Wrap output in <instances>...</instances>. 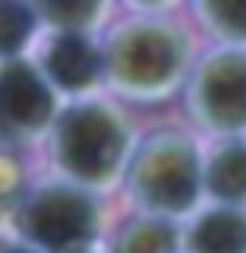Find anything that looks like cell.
Instances as JSON below:
<instances>
[{
	"label": "cell",
	"instance_id": "5bb4252c",
	"mask_svg": "<svg viewBox=\"0 0 246 253\" xmlns=\"http://www.w3.org/2000/svg\"><path fill=\"white\" fill-rule=\"evenodd\" d=\"M0 253H37V250H29V246H0Z\"/></svg>",
	"mask_w": 246,
	"mask_h": 253
},
{
	"label": "cell",
	"instance_id": "7a4b0ae2",
	"mask_svg": "<svg viewBox=\"0 0 246 253\" xmlns=\"http://www.w3.org/2000/svg\"><path fill=\"white\" fill-rule=\"evenodd\" d=\"M51 152L69 185L109 188L127 174L134 137L109 101H80L58 112L51 126Z\"/></svg>",
	"mask_w": 246,
	"mask_h": 253
},
{
	"label": "cell",
	"instance_id": "9a60e30c",
	"mask_svg": "<svg viewBox=\"0 0 246 253\" xmlns=\"http://www.w3.org/2000/svg\"><path fill=\"white\" fill-rule=\"evenodd\" d=\"M80 253H95V250H80Z\"/></svg>",
	"mask_w": 246,
	"mask_h": 253
},
{
	"label": "cell",
	"instance_id": "9c48e42d",
	"mask_svg": "<svg viewBox=\"0 0 246 253\" xmlns=\"http://www.w3.org/2000/svg\"><path fill=\"white\" fill-rule=\"evenodd\" d=\"M203 195L217 206H246V141H225L203 159Z\"/></svg>",
	"mask_w": 246,
	"mask_h": 253
},
{
	"label": "cell",
	"instance_id": "52a82bcc",
	"mask_svg": "<svg viewBox=\"0 0 246 253\" xmlns=\"http://www.w3.org/2000/svg\"><path fill=\"white\" fill-rule=\"evenodd\" d=\"M40 73L58 94H87L105 76V54L84 33H58L44 47Z\"/></svg>",
	"mask_w": 246,
	"mask_h": 253
},
{
	"label": "cell",
	"instance_id": "8fae6325",
	"mask_svg": "<svg viewBox=\"0 0 246 253\" xmlns=\"http://www.w3.org/2000/svg\"><path fill=\"white\" fill-rule=\"evenodd\" d=\"M105 4H98V0H51V4H40L37 15L48 22V26H54L58 33H87L101 22L105 15Z\"/></svg>",
	"mask_w": 246,
	"mask_h": 253
},
{
	"label": "cell",
	"instance_id": "3957f363",
	"mask_svg": "<svg viewBox=\"0 0 246 253\" xmlns=\"http://www.w3.org/2000/svg\"><path fill=\"white\" fill-rule=\"evenodd\" d=\"M127 195L152 217L192 213L203 195V152L185 130H152L134 145L123 174Z\"/></svg>",
	"mask_w": 246,
	"mask_h": 253
},
{
	"label": "cell",
	"instance_id": "ba28073f",
	"mask_svg": "<svg viewBox=\"0 0 246 253\" xmlns=\"http://www.w3.org/2000/svg\"><path fill=\"white\" fill-rule=\"evenodd\" d=\"M181 253H246V210L210 206L181 232Z\"/></svg>",
	"mask_w": 246,
	"mask_h": 253
},
{
	"label": "cell",
	"instance_id": "30bf717a",
	"mask_svg": "<svg viewBox=\"0 0 246 253\" xmlns=\"http://www.w3.org/2000/svg\"><path fill=\"white\" fill-rule=\"evenodd\" d=\"M109 253H181V228L170 217L138 213L123 221Z\"/></svg>",
	"mask_w": 246,
	"mask_h": 253
},
{
	"label": "cell",
	"instance_id": "4fadbf2b",
	"mask_svg": "<svg viewBox=\"0 0 246 253\" xmlns=\"http://www.w3.org/2000/svg\"><path fill=\"white\" fill-rule=\"evenodd\" d=\"M37 33V7L26 4H0V58L15 62L22 47Z\"/></svg>",
	"mask_w": 246,
	"mask_h": 253
},
{
	"label": "cell",
	"instance_id": "5b68a950",
	"mask_svg": "<svg viewBox=\"0 0 246 253\" xmlns=\"http://www.w3.org/2000/svg\"><path fill=\"white\" fill-rule=\"evenodd\" d=\"M185 101L192 120L210 134H246V47L206 51L185 80Z\"/></svg>",
	"mask_w": 246,
	"mask_h": 253
},
{
	"label": "cell",
	"instance_id": "8992f818",
	"mask_svg": "<svg viewBox=\"0 0 246 253\" xmlns=\"http://www.w3.org/2000/svg\"><path fill=\"white\" fill-rule=\"evenodd\" d=\"M58 120V90L33 62L0 65V130L11 137H37Z\"/></svg>",
	"mask_w": 246,
	"mask_h": 253
},
{
	"label": "cell",
	"instance_id": "7c38bea8",
	"mask_svg": "<svg viewBox=\"0 0 246 253\" xmlns=\"http://www.w3.org/2000/svg\"><path fill=\"white\" fill-rule=\"evenodd\" d=\"M196 11L225 40V47H246V0H203Z\"/></svg>",
	"mask_w": 246,
	"mask_h": 253
},
{
	"label": "cell",
	"instance_id": "6da1fadb",
	"mask_svg": "<svg viewBox=\"0 0 246 253\" xmlns=\"http://www.w3.org/2000/svg\"><path fill=\"white\" fill-rule=\"evenodd\" d=\"M105 80L127 98L159 101L189 80V33L170 18L138 15L116 26L105 40Z\"/></svg>",
	"mask_w": 246,
	"mask_h": 253
},
{
	"label": "cell",
	"instance_id": "277c9868",
	"mask_svg": "<svg viewBox=\"0 0 246 253\" xmlns=\"http://www.w3.org/2000/svg\"><path fill=\"white\" fill-rule=\"evenodd\" d=\"M101 210L95 195L76 185H44L18 206L22 246L37 253H80L98 239Z\"/></svg>",
	"mask_w": 246,
	"mask_h": 253
}]
</instances>
